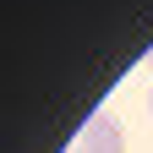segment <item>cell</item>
I'll list each match as a JSON object with an SVG mask.
<instances>
[{
  "instance_id": "1",
  "label": "cell",
  "mask_w": 153,
  "mask_h": 153,
  "mask_svg": "<svg viewBox=\"0 0 153 153\" xmlns=\"http://www.w3.org/2000/svg\"><path fill=\"white\" fill-rule=\"evenodd\" d=\"M66 153H126V131H120V120L115 115H88L82 120V131L66 142Z\"/></svg>"
},
{
  "instance_id": "2",
  "label": "cell",
  "mask_w": 153,
  "mask_h": 153,
  "mask_svg": "<svg viewBox=\"0 0 153 153\" xmlns=\"http://www.w3.org/2000/svg\"><path fill=\"white\" fill-rule=\"evenodd\" d=\"M148 109H153V93H148Z\"/></svg>"
}]
</instances>
